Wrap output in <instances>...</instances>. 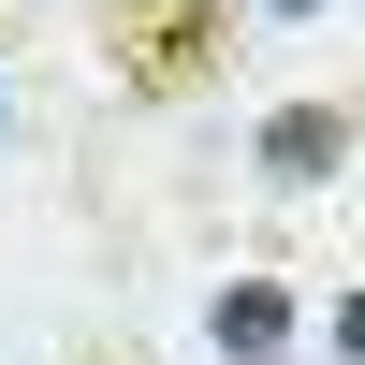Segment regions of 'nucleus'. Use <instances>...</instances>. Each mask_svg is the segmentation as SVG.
<instances>
[{"label":"nucleus","mask_w":365,"mask_h":365,"mask_svg":"<svg viewBox=\"0 0 365 365\" xmlns=\"http://www.w3.org/2000/svg\"><path fill=\"white\" fill-rule=\"evenodd\" d=\"M234 58V0H103V73L132 103H190Z\"/></svg>","instance_id":"f257e3e1"},{"label":"nucleus","mask_w":365,"mask_h":365,"mask_svg":"<svg viewBox=\"0 0 365 365\" xmlns=\"http://www.w3.org/2000/svg\"><path fill=\"white\" fill-rule=\"evenodd\" d=\"M351 132H365L351 103H278L263 117V175H278V190H322V175L351 161Z\"/></svg>","instance_id":"f03ea898"},{"label":"nucleus","mask_w":365,"mask_h":365,"mask_svg":"<svg viewBox=\"0 0 365 365\" xmlns=\"http://www.w3.org/2000/svg\"><path fill=\"white\" fill-rule=\"evenodd\" d=\"M205 336H220L234 365H278V351H292V292H278V278H220V307H205Z\"/></svg>","instance_id":"7ed1b4c3"},{"label":"nucleus","mask_w":365,"mask_h":365,"mask_svg":"<svg viewBox=\"0 0 365 365\" xmlns=\"http://www.w3.org/2000/svg\"><path fill=\"white\" fill-rule=\"evenodd\" d=\"M336 351H351V365H365V292H351V307H336Z\"/></svg>","instance_id":"20e7f679"},{"label":"nucleus","mask_w":365,"mask_h":365,"mask_svg":"<svg viewBox=\"0 0 365 365\" xmlns=\"http://www.w3.org/2000/svg\"><path fill=\"white\" fill-rule=\"evenodd\" d=\"M234 15H322V0H234Z\"/></svg>","instance_id":"39448f33"},{"label":"nucleus","mask_w":365,"mask_h":365,"mask_svg":"<svg viewBox=\"0 0 365 365\" xmlns=\"http://www.w3.org/2000/svg\"><path fill=\"white\" fill-rule=\"evenodd\" d=\"M0 117H15V88H0Z\"/></svg>","instance_id":"423d86ee"}]
</instances>
